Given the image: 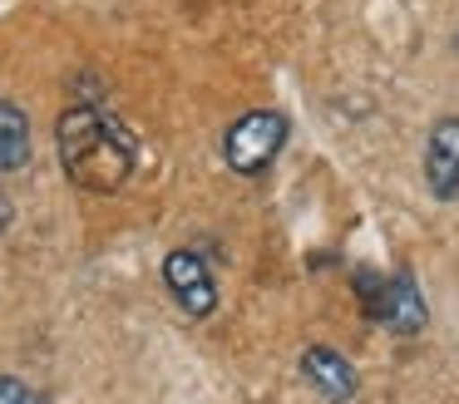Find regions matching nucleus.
I'll list each match as a JSON object with an SVG mask.
<instances>
[{
	"label": "nucleus",
	"instance_id": "f257e3e1",
	"mask_svg": "<svg viewBox=\"0 0 459 404\" xmlns=\"http://www.w3.org/2000/svg\"><path fill=\"white\" fill-rule=\"evenodd\" d=\"M55 148L70 183L84 193H119L134 173V133L94 104L65 108L55 124Z\"/></svg>",
	"mask_w": 459,
	"mask_h": 404
},
{
	"label": "nucleus",
	"instance_id": "f03ea898",
	"mask_svg": "<svg viewBox=\"0 0 459 404\" xmlns=\"http://www.w3.org/2000/svg\"><path fill=\"white\" fill-rule=\"evenodd\" d=\"M281 143H287V118L272 114V108H252V114H242L238 124L228 128V143H222V153H228V168L242 177H257L272 168V158L281 153Z\"/></svg>",
	"mask_w": 459,
	"mask_h": 404
},
{
	"label": "nucleus",
	"instance_id": "7ed1b4c3",
	"mask_svg": "<svg viewBox=\"0 0 459 404\" xmlns=\"http://www.w3.org/2000/svg\"><path fill=\"white\" fill-rule=\"evenodd\" d=\"M360 305H366L370 321L390 325L395 335H420L429 321L425 311V296H420L415 276L395 271L390 281H376V276H360Z\"/></svg>",
	"mask_w": 459,
	"mask_h": 404
},
{
	"label": "nucleus",
	"instance_id": "20e7f679",
	"mask_svg": "<svg viewBox=\"0 0 459 404\" xmlns=\"http://www.w3.org/2000/svg\"><path fill=\"white\" fill-rule=\"evenodd\" d=\"M163 286L188 315H212V305H218V286H212V271L203 266L198 252L178 246V252L163 256Z\"/></svg>",
	"mask_w": 459,
	"mask_h": 404
},
{
	"label": "nucleus",
	"instance_id": "39448f33",
	"mask_svg": "<svg viewBox=\"0 0 459 404\" xmlns=\"http://www.w3.org/2000/svg\"><path fill=\"white\" fill-rule=\"evenodd\" d=\"M425 177H429V193L435 197H459V118H439L429 128Z\"/></svg>",
	"mask_w": 459,
	"mask_h": 404
},
{
	"label": "nucleus",
	"instance_id": "423d86ee",
	"mask_svg": "<svg viewBox=\"0 0 459 404\" xmlns=\"http://www.w3.org/2000/svg\"><path fill=\"white\" fill-rule=\"evenodd\" d=\"M301 374L336 404L356 394V370H351V360L336 350H326V345H307V350H301Z\"/></svg>",
	"mask_w": 459,
	"mask_h": 404
},
{
	"label": "nucleus",
	"instance_id": "0eeeda50",
	"mask_svg": "<svg viewBox=\"0 0 459 404\" xmlns=\"http://www.w3.org/2000/svg\"><path fill=\"white\" fill-rule=\"evenodd\" d=\"M25 163H30V118L21 104L0 99V173H15Z\"/></svg>",
	"mask_w": 459,
	"mask_h": 404
},
{
	"label": "nucleus",
	"instance_id": "6e6552de",
	"mask_svg": "<svg viewBox=\"0 0 459 404\" xmlns=\"http://www.w3.org/2000/svg\"><path fill=\"white\" fill-rule=\"evenodd\" d=\"M0 404H50V400H45L40 390H30V384H21V380L5 374V380H0Z\"/></svg>",
	"mask_w": 459,
	"mask_h": 404
},
{
	"label": "nucleus",
	"instance_id": "1a4fd4ad",
	"mask_svg": "<svg viewBox=\"0 0 459 404\" xmlns=\"http://www.w3.org/2000/svg\"><path fill=\"white\" fill-rule=\"evenodd\" d=\"M5 222H11V207L0 202V232H5Z\"/></svg>",
	"mask_w": 459,
	"mask_h": 404
}]
</instances>
